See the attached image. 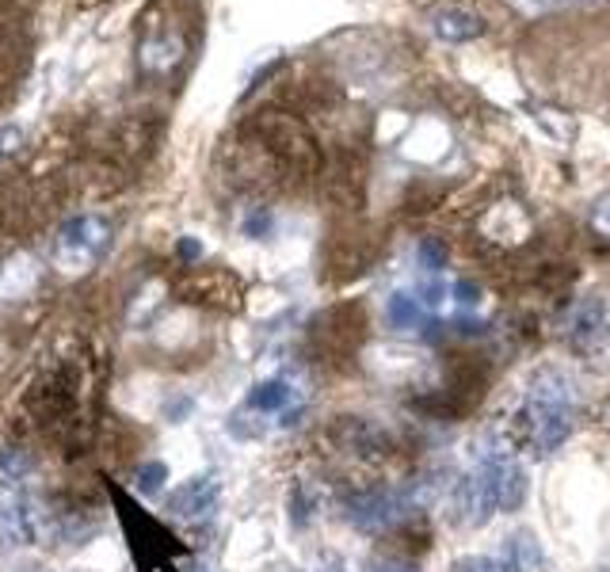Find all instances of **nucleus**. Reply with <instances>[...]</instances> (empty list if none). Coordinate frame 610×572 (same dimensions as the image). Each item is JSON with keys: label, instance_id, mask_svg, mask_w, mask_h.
I'll return each mask as SVG.
<instances>
[{"label": "nucleus", "instance_id": "nucleus-12", "mask_svg": "<svg viewBox=\"0 0 610 572\" xmlns=\"http://www.w3.org/2000/svg\"><path fill=\"white\" fill-rule=\"evenodd\" d=\"M511 572H550V561H545V553L542 546H538V539L534 534H527V531H519L515 539H511Z\"/></svg>", "mask_w": 610, "mask_h": 572}, {"label": "nucleus", "instance_id": "nucleus-8", "mask_svg": "<svg viewBox=\"0 0 610 572\" xmlns=\"http://www.w3.org/2000/svg\"><path fill=\"white\" fill-rule=\"evenodd\" d=\"M432 31L439 34L443 42H473L484 34V20L478 12H465V8H435L432 12Z\"/></svg>", "mask_w": 610, "mask_h": 572}, {"label": "nucleus", "instance_id": "nucleus-21", "mask_svg": "<svg viewBox=\"0 0 610 572\" xmlns=\"http://www.w3.org/2000/svg\"><path fill=\"white\" fill-rule=\"evenodd\" d=\"M267 226H272V218H267V214H256V218H248L245 221V229H248V234H267Z\"/></svg>", "mask_w": 610, "mask_h": 572}, {"label": "nucleus", "instance_id": "nucleus-4", "mask_svg": "<svg viewBox=\"0 0 610 572\" xmlns=\"http://www.w3.org/2000/svg\"><path fill=\"white\" fill-rule=\"evenodd\" d=\"M478 485L489 507L496 512H519L527 500V477L519 470V462L511 454H484L481 458V473H478Z\"/></svg>", "mask_w": 610, "mask_h": 572}, {"label": "nucleus", "instance_id": "nucleus-17", "mask_svg": "<svg viewBox=\"0 0 610 572\" xmlns=\"http://www.w3.org/2000/svg\"><path fill=\"white\" fill-rule=\"evenodd\" d=\"M420 264L427 267V272H443V264H446V248L439 245V240H420Z\"/></svg>", "mask_w": 610, "mask_h": 572}, {"label": "nucleus", "instance_id": "nucleus-20", "mask_svg": "<svg viewBox=\"0 0 610 572\" xmlns=\"http://www.w3.org/2000/svg\"><path fill=\"white\" fill-rule=\"evenodd\" d=\"M511 4H515L523 16H542V12H550L553 8V0H511Z\"/></svg>", "mask_w": 610, "mask_h": 572}, {"label": "nucleus", "instance_id": "nucleus-13", "mask_svg": "<svg viewBox=\"0 0 610 572\" xmlns=\"http://www.w3.org/2000/svg\"><path fill=\"white\" fill-rule=\"evenodd\" d=\"M294 405V389L286 382H259V386L248 393V408L253 413H286Z\"/></svg>", "mask_w": 610, "mask_h": 572}, {"label": "nucleus", "instance_id": "nucleus-14", "mask_svg": "<svg viewBox=\"0 0 610 572\" xmlns=\"http://www.w3.org/2000/svg\"><path fill=\"white\" fill-rule=\"evenodd\" d=\"M424 298H416V294L409 290H397L390 298V325L393 328H420L424 325Z\"/></svg>", "mask_w": 610, "mask_h": 572}, {"label": "nucleus", "instance_id": "nucleus-22", "mask_svg": "<svg viewBox=\"0 0 610 572\" xmlns=\"http://www.w3.org/2000/svg\"><path fill=\"white\" fill-rule=\"evenodd\" d=\"M179 256H184V260H195V256H199V240H179Z\"/></svg>", "mask_w": 610, "mask_h": 572}, {"label": "nucleus", "instance_id": "nucleus-10", "mask_svg": "<svg viewBox=\"0 0 610 572\" xmlns=\"http://www.w3.org/2000/svg\"><path fill=\"white\" fill-rule=\"evenodd\" d=\"M214 504H218V485H214L210 477H195L179 489L168 507H173L176 515H184V520H206V515L214 512Z\"/></svg>", "mask_w": 610, "mask_h": 572}, {"label": "nucleus", "instance_id": "nucleus-15", "mask_svg": "<svg viewBox=\"0 0 610 572\" xmlns=\"http://www.w3.org/2000/svg\"><path fill=\"white\" fill-rule=\"evenodd\" d=\"M588 226L596 229L599 237H607V240H610V191H603V195H599L596 203H591Z\"/></svg>", "mask_w": 610, "mask_h": 572}, {"label": "nucleus", "instance_id": "nucleus-6", "mask_svg": "<svg viewBox=\"0 0 610 572\" xmlns=\"http://www.w3.org/2000/svg\"><path fill=\"white\" fill-rule=\"evenodd\" d=\"M187 58L184 31L168 23H152L138 39V69L141 77H173Z\"/></svg>", "mask_w": 610, "mask_h": 572}, {"label": "nucleus", "instance_id": "nucleus-24", "mask_svg": "<svg viewBox=\"0 0 610 572\" xmlns=\"http://www.w3.org/2000/svg\"><path fill=\"white\" fill-rule=\"evenodd\" d=\"M580 4H596V0H580Z\"/></svg>", "mask_w": 610, "mask_h": 572}, {"label": "nucleus", "instance_id": "nucleus-18", "mask_svg": "<svg viewBox=\"0 0 610 572\" xmlns=\"http://www.w3.org/2000/svg\"><path fill=\"white\" fill-rule=\"evenodd\" d=\"M454 572H511V569L500 565V561H492V558H462L454 565Z\"/></svg>", "mask_w": 610, "mask_h": 572}, {"label": "nucleus", "instance_id": "nucleus-11", "mask_svg": "<svg viewBox=\"0 0 610 572\" xmlns=\"http://www.w3.org/2000/svg\"><path fill=\"white\" fill-rule=\"evenodd\" d=\"M527 111H531L534 127L542 130L550 141H558V146H569V141L577 138V119H572L569 111H561V107H553V103H527Z\"/></svg>", "mask_w": 610, "mask_h": 572}, {"label": "nucleus", "instance_id": "nucleus-5", "mask_svg": "<svg viewBox=\"0 0 610 572\" xmlns=\"http://www.w3.org/2000/svg\"><path fill=\"white\" fill-rule=\"evenodd\" d=\"M412 500L405 493H393V489H374V493H358L344 504L347 523L358 526L366 534H382L390 526H397L409 515Z\"/></svg>", "mask_w": 610, "mask_h": 572}, {"label": "nucleus", "instance_id": "nucleus-9", "mask_svg": "<svg viewBox=\"0 0 610 572\" xmlns=\"http://www.w3.org/2000/svg\"><path fill=\"white\" fill-rule=\"evenodd\" d=\"M481 229L492 240H508V245H515V240H523L527 234H531V218H527L515 203H496V207H489V214H484Z\"/></svg>", "mask_w": 610, "mask_h": 572}, {"label": "nucleus", "instance_id": "nucleus-3", "mask_svg": "<svg viewBox=\"0 0 610 572\" xmlns=\"http://www.w3.org/2000/svg\"><path fill=\"white\" fill-rule=\"evenodd\" d=\"M119 515L127 523V534H130V553L138 561L141 572H152L157 565H165L173 553H179V542L173 534L165 531L157 520H149L138 504H130L127 496H119Z\"/></svg>", "mask_w": 610, "mask_h": 572}, {"label": "nucleus", "instance_id": "nucleus-23", "mask_svg": "<svg viewBox=\"0 0 610 572\" xmlns=\"http://www.w3.org/2000/svg\"><path fill=\"white\" fill-rule=\"evenodd\" d=\"M321 572H347V569H344V565H340V561H336V558H328V561H325V569H321Z\"/></svg>", "mask_w": 610, "mask_h": 572}, {"label": "nucleus", "instance_id": "nucleus-2", "mask_svg": "<svg viewBox=\"0 0 610 572\" xmlns=\"http://www.w3.org/2000/svg\"><path fill=\"white\" fill-rule=\"evenodd\" d=\"M107 248H111V226L100 214H85V218H73L61 226L53 256H58V264L66 272H88Z\"/></svg>", "mask_w": 610, "mask_h": 572}, {"label": "nucleus", "instance_id": "nucleus-7", "mask_svg": "<svg viewBox=\"0 0 610 572\" xmlns=\"http://www.w3.org/2000/svg\"><path fill=\"white\" fill-rule=\"evenodd\" d=\"M569 344L580 355H610V302L584 298L569 317Z\"/></svg>", "mask_w": 610, "mask_h": 572}, {"label": "nucleus", "instance_id": "nucleus-19", "mask_svg": "<svg viewBox=\"0 0 610 572\" xmlns=\"http://www.w3.org/2000/svg\"><path fill=\"white\" fill-rule=\"evenodd\" d=\"M371 572H416V565H409V561H393V558H378V561H371Z\"/></svg>", "mask_w": 610, "mask_h": 572}, {"label": "nucleus", "instance_id": "nucleus-16", "mask_svg": "<svg viewBox=\"0 0 610 572\" xmlns=\"http://www.w3.org/2000/svg\"><path fill=\"white\" fill-rule=\"evenodd\" d=\"M165 477H168V470H165V462H149V466H141L138 470V489L141 493H160L165 489Z\"/></svg>", "mask_w": 610, "mask_h": 572}, {"label": "nucleus", "instance_id": "nucleus-1", "mask_svg": "<svg viewBox=\"0 0 610 572\" xmlns=\"http://www.w3.org/2000/svg\"><path fill=\"white\" fill-rule=\"evenodd\" d=\"M572 432V393L561 371H538L527 386L523 405V440L538 454H550Z\"/></svg>", "mask_w": 610, "mask_h": 572}]
</instances>
